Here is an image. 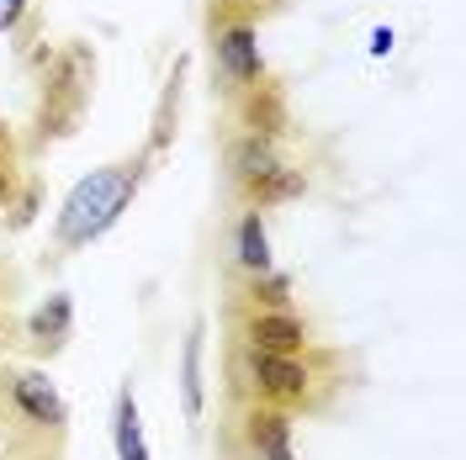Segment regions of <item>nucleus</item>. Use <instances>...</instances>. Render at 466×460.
Segmentation results:
<instances>
[{
	"label": "nucleus",
	"instance_id": "f257e3e1",
	"mask_svg": "<svg viewBox=\"0 0 466 460\" xmlns=\"http://www.w3.org/2000/svg\"><path fill=\"white\" fill-rule=\"evenodd\" d=\"M138 180H144V165H138V159L90 170L86 180L64 196V206H58V223H54L58 255L90 249L101 233H112L116 217H122V212L133 206V196H138Z\"/></svg>",
	"mask_w": 466,
	"mask_h": 460
},
{
	"label": "nucleus",
	"instance_id": "f03ea898",
	"mask_svg": "<svg viewBox=\"0 0 466 460\" xmlns=\"http://www.w3.org/2000/svg\"><path fill=\"white\" fill-rule=\"evenodd\" d=\"M90 80H96V58H90L86 48H69V54L54 64L48 101H43V112H37L43 138L75 133V122H80V112H86V101H90Z\"/></svg>",
	"mask_w": 466,
	"mask_h": 460
},
{
	"label": "nucleus",
	"instance_id": "7ed1b4c3",
	"mask_svg": "<svg viewBox=\"0 0 466 460\" xmlns=\"http://www.w3.org/2000/svg\"><path fill=\"white\" fill-rule=\"evenodd\" d=\"M244 371H249V386L276 407H291L313 392V371L302 365V355H270L244 345Z\"/></svg>",
	"mask_w": 466,
	"mask_h": 460
},
{
	"label": "nucleus",
	"instance_id": "20e7f679",
	"mask_svg": "<svg viewBox=\"0 0 466 460\" xmlns=\"http://www.w3.org/2000/svg\"><path fill=\"white\" fill-rule=\"evenodd\" d=\"M5 397H11V407L27 418V424H37V429H54L64 434V424H69V407H64V397H58V386L48 381L43 371H22L5 381Z\"/></svg>",
	"mask_w": 466,
	"mask_h": 460
},
{
	"label": "nucleus",
	"instance_id": "39448f33",
	"mask_svg": "<svg viewBox=\"0 0 466 460\" xmlns=\"http://www.w3.org/2000/svg\"><path fill=\"white\" fill-rule=\"evenodd\" d=\"M5 381H11V375H5ZM58 445H64V434L27 424V418L11 407L5 386H0V460H54Z\"/></svg>",
	"mask_w": 466,
	"mask_h": 460
},
{
	"label": "nucleus",
	"instance_id": "423d86ee",
	"mask_svg": "<svg viewBox=\"0 0 466 460\" xmlns=\"http://www.w3.org/2000/svg\"><path fill=\"white\" fill-rule=\"evenodd\" d=\"M244 345L270 349V355H302L308 349V323L291 307H265V313L244 317Z\"/></svg>",
	"mask_w": 466,
	"mask_h": 460
},
{
	"label": "nucleus",
	"instance_id": "0eeeda50",
	"mask_svg": "<svg viewBox=\"0 0 466 460\" xmlns=\"http://www.w3.org/2000/svg\"><path fill=\"white\" fill-rule=\"evenodd\" d=\"M244 450L255 460H297L291 450V413L276 403L244 413Z\"/></svg>",
	"mask_w": 466,
	"mask_h": 460
},
{
	"label": "nucleus",
	"instance_id": "6e6552de",
	"mask_svg": "<svg viewBox=\"0 0 466 460\" xmlns=\"http://www.w3.org/2000/svg\"><path fill=\"white\" fill-rule=\"evenodd\" d=\"M218 64L233 85H255L265 75V58H260V32L249 22H233V27L218 32Z\"/></svg>",
	"mask_w": 466,
	"mask_h": 460
},
{
	"label": "nucleus",
	"instance_id": "1a4fd4ad",
	"mask_svg": "<svg viewBox=\"0 0 466 460\" xmlns=\"http://www.w3.org/2000/svg\"><path fill=\"white\" fill-rule=\"evenodd\" d=\"M69 323H75V302H69L64 291H54V296H48V302L27 317L22 339H27L32 355H58V349H64V339H69Z\"/></svg>",
	"mask_w": 466,
	"mask_h": 460
},
{
	"label": "nucleus",
	"instance_id": "9d476101",
	"mask_svg": "<svg viewBox=\"0 0 466 460\" xmlns=\"http://www.w3.org/2000/svg\"><path fill=\"white\" fill-rule=\"evenodd\" d=\"M202 339H207V323H191V334H186V349H180V407H186V418H191V424H202V413H207Z\"/></svg>",
	"mask_w": 466,
	"mask_h": 460
},
{
	"label": "nucleus",
	"instance_id": "9b49d317",
	"mask_svg": "<svg viewBox=\"0 0 466 460\" xmlns=\"http://www.w3.org/2000/svg\"><path fill=\"white\" fill-rule=\"evenodd\" d=\"M244 196H249V206H276V202H297L302 191H308V175L291 170V165H270L265 175H255V180H244L238 185Z\"/></svg>",
	"mask_w": 466,
	"mask_h": 460
},
{
	"label": "nucleus",
	"instance_id": "f8f14e48",
	"mask_svg": "<svg viewBox=\"0 0 466 460\" xmlns=\"http://www.w3.org/2000/svg\"><path fill=\"white\" fill-rule=\"evenodd\" d=\"M233 259H238L244 275H270V233L260 223V206L244 212V223L233 233Z\"/></svg>",
	"mask_w": 466,
	"mask_h": 460
},
{
	"label": "nucleus",
	"instance_id": "ddd939ff",
	"mask_svg": "<svg viewBox=\"0 0 466 460\" xmlns=\"http://www.w3.org/2000/svg\"><path fill=\"white\" fill-rule=\"evenodd\" d=\"M112 439H116V460H148L144 445V424H138V403H133V386L116 392V418H112Z\"/></svg>",
	"mask_w": 466,
	"mask_h": 460
},
{
	"label": "nucleus",
	"instance_id": "4468645a",
	"mask_svg": "<svg viewBox=\"0 0 466 460\" xmlns=\"http://www.w3.org/2000/svg\"><path fill=\"white\" fill-rule=\"evenodd\" d=\"M270 165H281V159H276L270 138H260V133H249V138H238V144L228 148V170H233L238 185H244V180H255V175H265Z\"/></svg>",
	"mask_w": 466,
	"mask_h": 460
},
{
	"label": "nucleus",
	"instance_id": "2eb2a0df",
	"mask_svg": "<svg viewBox=\"0 0 466 460\" xmlns=\"http://www.w3.org/2000/svg\"><path fill=\"white\" fill-rule=\"evenodd\" d=\"M27 16V0H0V32H16Z\"/></svg>",
	"mask_w": 466,
	"mask_h": 460
},
{
	"label": "nucleus",
	"instance_id": "dca6fc26",
	"mask_svg": "<svg viewBox=\"0 0 466 460\" xmlns=\"http://www.w3.org/2000/svg\"><path fill=\"white\" fill-rule=\"evenodd\" d=\"M11 334H16V323H11V317H5V313H0V349H5V345H11Z\"/></svg>",
	"mask_w": 466,
	"mask_h": 460
},
{
	"label": "nucleus",
	"instance_id": "f3484780",
	"mask_svg": "<svg viewBox=\"0 0 466 460\" xmlns=\"http://www.w3.org/2000/svg\"><path fill=\"white\" fill-rule=\"evenodd\" d=\"M11 202V170H5V165H0V206Z\"/></svg>",
	"mask_w": 466,
	"mask_h": 460
}]
</instances>
